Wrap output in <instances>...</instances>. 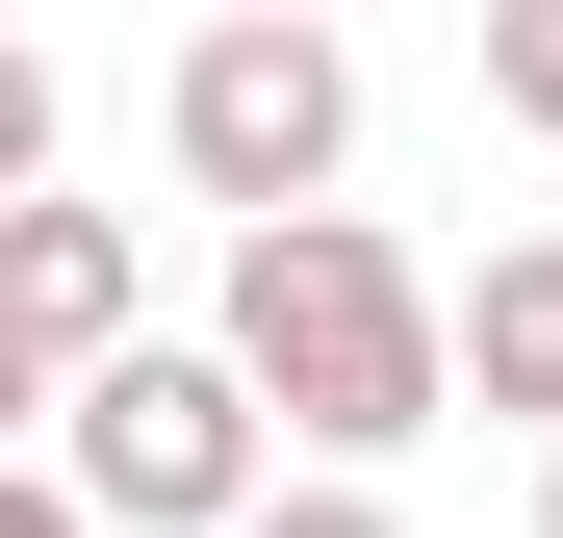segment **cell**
Listing matches in <instances>:
<instances>
[{
	"mask_svg": "<svg viewBox=\"0 0 563 538\" xmlns=\"http://www.w3.org/2000/svg\"><path fill=\"white\" fill-rule=\"evenodd\" d=\"M231 385L308 436V462H410L461 410V333H435V283L358 206H282V231H231Z\"/></svg>",
	"mask_w": 563,
	"mask_h": 538,
	"instance_id": "obj_1",
	"label": "cell"
},
{
	"mask_svg": "<svg viewBox=\"0 0 563 538\" xmlns=\"http://www.w3.org/2000/svg\"><path fill=\"white\" fill-rule=\"evenodd\" d=\"M154 129H179V179H206L231 231L333 206V179H358V52H333V0H206L179 77H154Z\"/></svg>",
	"mask_w": 563,
	"mask_h": 538,
	"instance_id": "obj_2",
	"label": "cell"
},
{
	"mask_svg": "<svg viewBox=\"0 0 563 538\" xmlns=\"http://www.w3.org/2000/svg\"><path fill=\"white\" fill-rule=\"evenodd\" d=\"M256 487H282V410L231 385V333L77 359V513H103V538H231Z\"/></svg>",
	"mask_w": 563,
	"mask_h": 538,
	"instance_id": "obj_3",
	"label": "cell"
},
{
	"mask_svg": "<svg viewBox=\"0 0 563 538\" xmlns=\"http://www.w3.org/2000/svg\"><path fill=\"white\" fill-rule=\"evenodd\" d=\"M0 333L52 359H129V206H77V179H26V206H0Z\"/></svg>",
	"mask_w": 563,
	"mask_h": 538,
	"instance_id": "obj_4",
	"label": "cell"
},
{
	"mask_svg": "<svg viewBox=\"0 0 563 538\" xmlns=\"http://www.w3.org/2000/svg\"><path fill=\"white\" fill-rule=\"evenodd\" d=\"M435 333H461V385H487V410L563 436V231H512L487 283H435Z\"/></svg>",
	"mask_w": 563,
	"mask_h": 538,
	"instance_id": "obj_5",
	"label": "cell"
},
{
	"mask_svg": "<svg viewBox=\"0 0 563 538\" xmlns=\"http://www.w3.org/2000/svg\"><path fill=\"white\" fill-rule=\"evenodd\" d=\"M487 103H512V129H563V0H487Z\"/></svg>",
	"mask_w": 563,
	"mask_h": 538,
	"instance_id": "obj_6",
	"label": "cell"
},
{
	"mask_svg": "<svg viewBox=\"0 0 563 538\" xmlns=\"http://www.w3.org/2000/svg\"><path fill=\"white\" fill-rule=\"evenodd\" d=\"M26 179H77V129H52V77H26V26H0V206Z\"/></svg>",
	"mask_w": 563,
	"mask_h": 538,
	"instance_id": "obj_7",
	"label": "cell"
},
{
	"mask_svg": "<svg viewBox=\"0 0 563 538\" xmlns=\"http://www.w3.org/2000/svg\"><path fill=\"white\" fill-rule=\"evenodd\" d=\"M231 538H410V513H385V487H358V462H333V487H256Z\"/></svg>",
	"mask_w": 563,
	"mask_h": 538,
	"instance_id": "obj_8",
	"label": "cell"
},
{
	"mask_svg": "<svg viewBox=\"0 0 563 538\" xmlns=\"http://www.w3.org/2000/svg\"><path fill=\"white\" fill-rule=\"evenodd\" d=\"M52 410H77V385H52V359H26V333H0V462H26V436H52Z\"/></svg>",
	"mask_w": 563,
	"mask_h": 538,
	"instance_id": "obj_9",
	"label": "cell"
},
{
	"mask_svg": "<svg viewBox=\"0 0 563 538\" xmlns=\"http://www.w3.org/2000/svg\"><path fill=\"white\" fill-rule=\"evenodd\" d=\"M0 538H103V513H77V487H26V462H0Z\"/></svg>",
	"mask_w": 563,
	"mask_h": 538,
	"instance_id": "obj_10",
	"label": "cell"
},
{
	"mask_svg": "<svg viewBox=\"0 0 563 538\" xmlns=\"http://www.w3.org/2000/svg\"><path fill=\"white\" fill-rule=\"evenodd\" d=\"M538 538H563V462H538Z\"/></svg>",
	"mask_w": 563,
	"mask_h": 538,
	"instance_id": "obj_11",
	"label": "cell"
}]
</instances>
